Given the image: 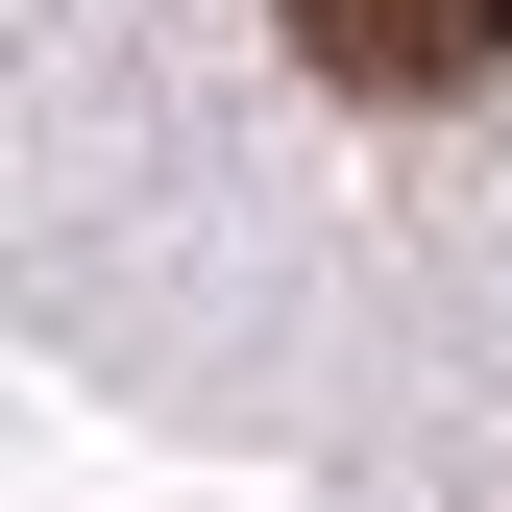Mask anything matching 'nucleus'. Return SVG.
<instances>
[{
  "mask_svg": "<svg viewBox=\"0 0 512 512\" xmlns=\"http://www.w3.org/2000/svg\"><path fill=\"white\" fill-rule=\"evenodd\" d=\"M293 49L342 98H464V74H512V0H293Z\"/></svg>",
  "mask_w": 512,
  "mask_h": 512,
  "instance_id": "f257e3e1",
  "label": "nucleus"
}]
</instances>
